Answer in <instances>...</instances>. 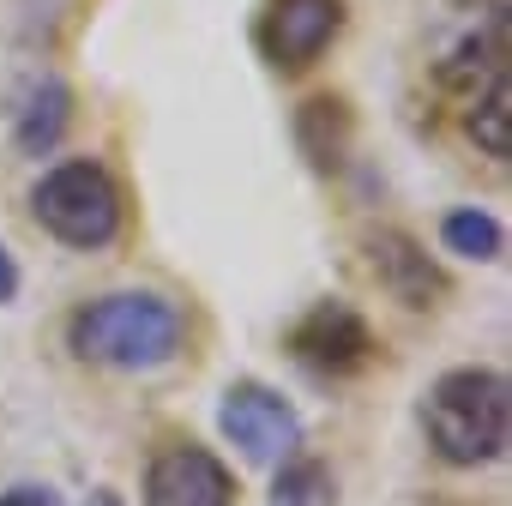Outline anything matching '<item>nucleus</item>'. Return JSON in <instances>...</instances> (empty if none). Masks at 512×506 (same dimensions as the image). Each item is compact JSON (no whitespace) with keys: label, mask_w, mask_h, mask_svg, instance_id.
Wrapping results in <instances>:
<instances>
[{"label":"nucleus","mask_w":512,"mask_h":506,"mask_svg":"<svg viewBox=\"0 0 512 506\" xmlns=\"http://www.w3.org/2000/svg\"><path fill=\"white\" fill-rule=\"evenodd\" d=\"M0 506H61V494H55V488H43V482H19V488L0 494Z\"/></svg>","instance_id":"obj_13"},{"label":"nucleus","mask_w":512,"mask_h":506,"mask_svg":"<svg viewBox=\"0 0 512 506\" xmlns=\"http://www.w3.org/2000/svg\"><path fill=\"white\" fill-rule=\"evenodd\" d=\"M181 308L163 302V296H97L73 314L67 326V344L79 362L91 368H121V374H139V368H163L181 356Z\"/></svg>","instance_id":"obj_1"},{"label":"nucleus","mask_w":512,"mask_h":506,"mask_svg":"<svg viewBox=\"0 0 512 506\" xmlns=\"http://www.w3.org/2000/svg\"><path fill=\"white\" fill-rule=\"evenodd\" d=\"M91 506H121V494H109V488H103V494H91Z\"/></svg>","instance_id":"obj_15"},{"label":"nucleus","mask_w":512,"mask_h":506,"mask_svg":"<svg viewBox=\"0 0 512 506\" xmlns=\"http://www.w3.org/2000/svg\"><path fill=\"white\" fill-rule=\"evenodd\" d=\"M470 139L488 157H512V85H506V73H494L482 103L470 109Z\"/></svg>","instance_id":"obj_11"},{"label":"nucleus","mask_w":512,"mask_h":506,"mask_svg":"<svg viewBox=\"0 0 512 506\" xmlns=\"http://www.w3.org/2000/svg\"><path fill=\"white\" fill-rule=\"evenodd\" d=\"M428 446L446 464H494L512 440V386L494 368H452L422 398Z\"/></svg>","instance_id":"obj_2"},{"label":"nucleus","mask_w":512,"mask_h":506,"mask_svg":"<svg viewBox=\"0 0 512 506\" xmlns=\"http://www.w3.org/2000/svg\"><path fill=\"white\" fill-rule=\"evenodd\" d=\"M374 272L404 308H428V296H440V278L428 266V253L416 241H404V235H380L374 241Z\"/></svg>","instance_id":"obj_8"},{"label":"nucleus","mask_w":512,"mask_h":506,"mask_svg":"<svg viewBox=\"0 0 512 506\" xmlns=\"http://www.w3.org/2000/svg\"><path fill=\"white\" fill-rule=\"evenodd\" d=\"M332 470L314 464V458H284L278 470V488H272V506H332Z\"/></svg>","instance_id":"obj_12"},{"label":"nucleus","mask_w":512,"mask_h":506,"mask_svg":"<svg viewBox=\"0 0 512 506\" xmlns=\"http://www.w3.org/2000/svg\"><path fill=\"white\" fill-rule=\"evenodd\" d=\"M338 25H344L338 0H272V13H266V55H272V67H284V73L314 67L332 49Z\"/></svg>","instance_id":"obj_6"},{"label":"nucleus","mask_w":512,"mask_h":506,"mask_svg":"<svg viewBox=\"0 0 512 506\" xmlns=\"http://www.w3.org/2000/svg\"><path fill=\"white\" fill-rule=\"evenodd\" d=\"M217 422H223V434H229L253 464H284V458H296V446H302V416H296V404L278 398V392L260 386V380H235V386L223 392Z\"/></svg>","instance_id":"obj_4"},{"label":"nucleus","mask_w":512,"mask_h":506,"mask_svg":"<svg viewBox=\"0 0 512 506\" xmlns=\"http://www.w3.org/2000/svg\"><path fill=\"white\" fill-rule=\"evenodd\" d=\"M440 241H446L452 253H464V260H500V253H506L500 217H488V211H476V205L452 211V217L440 223Z\"/></svg>","instance_id":"obj_10"},{"label":"nucleus","mask_w":512,"mask_h":506,"mask_svg":"<svg viewBox=\"0 0 512 506\" xmlns=\"http://www.w3.org/2000/svg\"><path fill=\"white\" fill-rule=\"evenodd\" d=\"M19 296V266H13V253L0 247V302H13Z\"/></svg>","instance_id":"obj_14"},{"label":"nucleus","mask_w":512,"mask_h":506,"mask_svg":"<svg viewBox=\"0 0 512 506\" xmlns=\"http://www.w3.org/2000/svg\"><path fill=\"white\" fill-rule=\"evenodd\" d=\"M31 211L37 223L67 241V247H109L121 235V187L109 181L103 163L91 157H73V163H55L37 193H31Z\"/></svg>","instance_id":"obj_3"},{"label":"nucleus","mask_w":512,"mask_h":506,"mask_svg":"<svg viewBox=\"0 0 512 506\" xmlns=\"http://www.w3.org/2000/svg\"><path fill=\"white\" fill-rule=\"evenodd\" d=\"M296 356L314 368V374H350V368H362L368 362V350H374V338H368V326H362V314L356 308H344V302H320L302 326H296Z\"/></svg>","instance_id":"obj_7"},{"label":"nucleus","mask_w":512,"mask_h":506,"mask_svg":"<svg viewBox=\"0 0 512 506\" xmlns=\"http://www.w3.org/2000/svg\"><path fill=\"white\" fill-rule=\"evenodd\" d=\"M61 127H67V85L61 79H37L25 109H19V145L37 157V151H49L61 139Z\"/></svg>","instance_id":"obj_9"},{"label":"nucleus","mask_w":512,"mask_h":506,"mask_svg":"<svg viewBox=\"0 0 512 506\" xmlns=\"http://www.w3.org/2000/svg\"><path fill=\"white\" fill-rule=\"evenodd\" d=\"M229 500H235V476L223 470L217 452L193 440L157 452L145 470V506H229Z\"/></svg>","instance_id":"obj_5"}]
</instances>
